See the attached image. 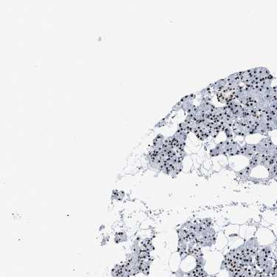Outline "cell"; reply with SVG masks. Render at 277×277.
Returning <instances> with one entry per match:
<instances>
[{
    "label": "cell",
    "instance_id": "obj_8",
    "mask_svg": "<svg viewBox=\"0 0 277 277\" xmlns=\"http://www.w3.org/2000/svg\"><path fill=\"white\" fill-rule=\"evenodd\" d=\"M196 265H198L203 268L205 265V260L203 257H199L196 259Z\"/></svg>",
    "mask_w": 277,
    "mask_h": 277
},
{
    "label": "cell",
    "instance_id": "obj_1",
    "mask_svg": "<svg viewBox=\"0 0 277 277\" xmlns=\"http://www.w3.org/2000/svg\"><path fill=\"white\" fill-rule=\"evenodd\" d=\"M256 153H257V145L256 144H246L243 147H241L240 154H242L245 157L251 158Z\"/></svg>",
    "mask_w": 277,
    "mask_h": 277
},
{
    "label": "cell",
    "instance_id": "obj_7",
    "mask_svg": "<svg viewBox=\"0 0 277 277\" xmlns=\"http://www.w3.org/2000/svg\"><path fill=\"white\" fill-rule=\"evenodd\" d=\"M269 173H270V176L272 177V178H274V177L277 176V165H274L273 166L270 168L269 170Z\"/></svg>",
    "mask_w": 277,
    "mask_h": 277
},
{
    "label": "cell",
    "instance_id": "obj_6",
    "mask_svg": "<svg viewBox=\"0 0 277 277\" xmlns=\"http://www.w3.org/2000/svg\"><path fill=\"white\" fill-rule=\"evenodd\" d=\"M126 240V235L123 232H120V233L116 234L115 237V241L116 243H120V242H125Z\"/></svg>",
    "mask_w": 277,
    "mask_h": 277
},
{
    "label": "cell",
    "instance_id": "obj_2",
    "mask_svg": "<svg viewBox=\"0 0 277 277\" xmlns=\"http://www.w3.org/2000/svg\"><path fill=\"white\" fill-rule=\"evenodd\" d=\"M263 154L261 153H256L252 158H250V161H249V166L251 168H254L256 166H257L258 165H260V163L262 159Z\"/></svg>",
    "mask_w": 277,
    "mask_h": 277
},
{
    "label": "cell",
    "instance_id": "obj_3",
    "mask_svg": "<svg viewBox=\"0 0 277 277\" xmlns=\"http://www.w3.org/2000/svg\"><path fill=\"white\" fill-rule=\"evenodd\" d=\"M140 247L142 249L149 251V252L154 250V246L152 245V241L149 240V239H146V240L142 241L141 243H140Z\"/></svg>",
    "mask_w": 277,
    "mask_h": 277
},
{
    "label": "cell",
    "instance_id": "obj_9",
    "mask_svg": "<svg viewBox=\"0 0 277 277\" xmlns=\"http://www.w3.org/2000/svg\"><path fill=\"white\" fill-rule=\"evenodd\" d=\"M175 274L176 275L177 277H183L184 276V273L180 269L178 270L176 273H175Z\"/></svg>",
    "mask_w": 277,
    "mask_h": 277
},
{
    "label": "cell",
    "instance_id": "obj_4",
    "mask_svg": "<svg viewBox=\"0 0 277 277\" xmlns=\"http://www.w3.org/2000/svg\"><path fill=\"white\" fill-rule=\"evenodd\" d=\"M199 225L200 228H202V229H208V228H211V226H212V220L210 218H206V219L201 220L199 223Z\"/></svg>",
    "mask_w": 277,
    "mask_h": 277
},
{
    "label": "cell",
    "instance_id": "obj_5",
    "mask_svg": "<svg viewBox=\"0 0 277 277\" xmlns=\"http://www.w3.org/2000/svg\"><path fill=\"white\" fill-rule=\"evenodd\" d=\"M252 170L250 166H246L243 169H242L238 172V175L241 178H248L251 175V171Z\"/></svg>",
    "mask_w": 277,
    "mask_h": 277
}]
</instances>
